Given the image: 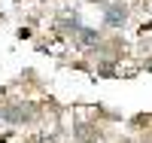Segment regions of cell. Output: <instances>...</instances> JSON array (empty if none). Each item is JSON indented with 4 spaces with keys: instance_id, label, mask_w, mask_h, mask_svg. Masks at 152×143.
<instances>
[{
    "instance_id": "6da1fadb",
    "label": "cell",
    "mask_w": 152,
    "mask_h": 143,
    "mask_svg": "<svg viewBox=\"0 0 152 143\" xmlns=\"http://www.w3.org/2000/svg\"><path fill=\"white\" fill-rule=\"evenodd\" d=\"M125 18H128V9L122 3H110V9H107V24L110 28H122Z\"/></svg>"
},
{
    "instance_id": "7a4b0ae2",
    "label": "cell",
    "mask_w": 152,
    "mask_h": 143,
    "mask_svg": "<svg viewBox=\"0 0 152 143\" xmlns=\"http://www.w3.org/2000/svg\"><path fill=\"white\" fill-rule=\"evenodd\" d=\"M76 34H79V43H82V46H97V40H100V34H97L94 28H82V24H79V31H76Z\"/></svg>"
}]
</instances>
